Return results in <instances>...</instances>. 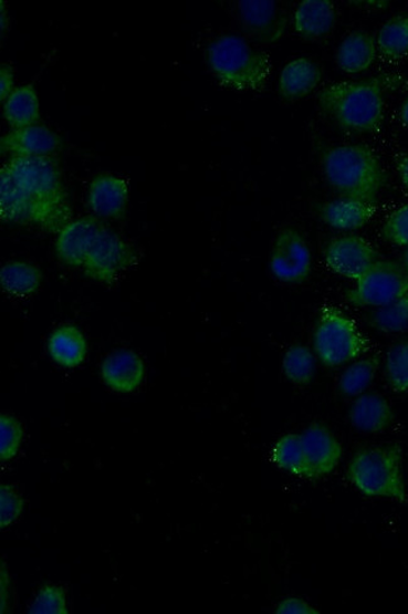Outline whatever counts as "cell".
<instances>
[{"mask_svg":"<svg viewBox=\"0 0 408 614\" xmlns=\"http://www.w3.org/2000/svg\"><path fill=\"white\" fill-rule=\"evenodd\" d=\"M0 218L50 233H60L72 222L59 164L51 157L9 159L0 169Z\"/></svg>","mask_w":408,"mask_h":614,"instance_id":"6da1fadb","label":"cell"},{"mask_svg":"<svg viewBox=\"0 0 408 614\" xmlns=\"http://www.w3.org/2000/svg\"><path fill=\"white\" fill-rule=\"evenodd\" d=\"M322 167L328 185L341 197L375 201L386 186V171L366 145H338L323 154Z\"/></svg>","mask_w":408,"mask_h":614,"instance_id":"7a4b0ae2","label":"cell"},{"mask_svg":"<svg viewBox=\"0 0 408 614\" xmlns=\"http://www.w3.org/2000/svg\"><path fill=\"white\" fill-rule=\"evenodd\" d=\"M207 61L212 75L231 90L261 91L272 75L269 54L237 34H222L212 41L207 49Z\"/></svg>","mask_w":408,"mask_h":614,"instance_id":"3957f363","label":"cell"},{"mask_svg":"<svg viewBox=\"0 0 408 614\" xmlns=\"http://www.w3.org/2000/svg\"><path fill=\"white\" fill-rule=\"evenodd\" d=\"M318 101L342 129L368 134L383 125L385 100L375 81L335 82L321 91Z\"/></svg>","mask_w":408,"mask_h":614,"instance_id":"277c9868","label":"cell"},{"mask_svg":"<svg viewBox=\"0 0 408 614\" xmlns=\"http://www.w3.org/2000/svg\"><path fill=\"white\" fill-rule=\"evenodd\" d=\"M400 445L367 447L352 458L347 478L367 498L407 501Z\"/></svg>","mask_w":408,"mask_h":614,"instance_id":"5b68a950","label":"cell"},{"mask_svg":"<svg viewBox=\"0 0 408 614\" xmlns=\"http://www.w3.org/2000/svg\"><path fill=\"white\" fill-rule=\"evenodd\" d=\"M369 341L345 311L323 308L313 330V352L328 368L359 360L369 351Z\"/></svg>","mask_w":408,"mask_h":614,"instance_id":"8992f818","label":"cell"},{"mask_svg":"<svg viewBox=\"0 0 408 614\" xmlns=\"http://www.w3.org/2000/svg\"><path fill=\"white\" fill-rule=\"evenodd\" d=\"M355 282L346 298L356 308L381 309L408 293V274L395 261L378 260Z\"/></svg>","mask_w":408,"mask_h":614,"instance_id":"52a82bcc","label":"cell"},{"mask_svg":"<svg viewBox=\"0 0 408 614\" xmlns=\"http://www.w3.org/2000/svg\"><path fill=\"white\" fill-rule=\"evenodd\" d=\"M138 262V252L115 232L105 228L90 251L83 272L91 280L113 285Z\"/></svg>","mask_w":408,"mask_h":614,"instance_id":"ba28073f","label":"cell"},{"mask_svg":"<svg viewBox=\"0 0 408 614\" xmlns=\"http://www.w3.org/2000/svg\"><path fill=\"white\" fill-rule=\"evenodd\" d=\"M269 269L284 283H301L312 272V252L305 238L294 228H284L273 243Z\"/></svg>","mask_w":408,"mask_h":614,"instance_id":"9c48e42d","label":"cell"},{"mask_svg":"<svg viewBox=\"0 0 408 614\" xmlns=\"http://www.w3.org/2000/svg\"><path fill=\"white\" fill-rule=\"evenodd\" d=\"M327 268L347 280H358L378 261V252L366 238L346 235L333 238L324 249Z\"/></svg>","mask_w":408,"mask_h":614,"instance_id":"30bf717a","label":"cell"},{"mask_svg":"<svg viewBox=\"0 0 408 614\" xmlns=\"http://www.w3.org/2000/svg\"><path fill=\"white\" fill-rule=\"evenodd\" d=\"M238 12L244 31L264 44L280 41L289 24L285 12L273 0H241Z\"/></svg>","mask_w":408,"mask_h":614,"instance_id":"8fae6325","label":"cell"},{"mask_svg":"<svg viewBox=\"0 0 408 614\" xmlns=\"http://www.w3.org/2000/svg\"><path fill=\"white\" fill-rule=\"evenodd\" d=\"M105 228L96 217H83L70 222L59 233L55 242V252L61 262L73 269L83 268L92 247Z\"/></svg>","mask_w":408,"mask_h":614,"instance_id":"7c38bea8","label":"cell"},{"mask_svg":"<svg viewBox=\"0 0 408 614\" xmlns=\"http://www.w3.org/2000/svg\"><path fill=\"white\" fill-rule=\"evenodd\" d=\"M301 439L312 480L326 478L337 469L343 456V447L326 426L310 425L303 430Z\"/></svg>","mask_w":408,"mask_h":614,"instance_id":"4fadbf2b","label":"cell"},{"mask_svg":"<svg viewBox=\"0 0 408 614\" xmlns=\"http://www.w3.org/2000/svg\"><path fill=\"white\" fill-rule=\"evenodd\" d=\"M61 145V137L48 126L32 125L2 136L0 152L11 155V158L51 157Z\"/></svg>","mask_w":408,"mask_h":614,"instance_id":"5bb4252c","label":"cell"},{"mask_svg":"<svg viewBox=\"0 0 408 614\" xmlns=\"http://www.w3.org/2000/svg\"><path fill=\"white\" fill-rule=\"evenodd\" d=\"M128 200L129 188L124 178L104 173L91 181L87 195L88 207L98 218H123Z\"/></svg>","mask_w":408,"mask_h":614,"instance_id":"9a60e30c","label":"cell"},{"mask_svg":"<svg viewBox=\"0 0 408 614\" xmlns=\"http://www.w3.org/2000/svg\"><path fill=\"white\" fill-rule=\"evenodd\" d=\"M101 375L111 389L132 393L144 382L145 364L135 352L121 350L106 356L101 365Z\"/></svg>","mask_w":408,"mask_h":614,"instance_id":"2e32d148","label":"cell"},{"mask_svg":"<svg viewBox=\"0 0 408 614\" xmlns=\"http://www.w3.org/2000/svg\"><path fill=\"white\" fill-rule=\"evenodd\" d=\"M376 214L375 201L341 197L320 208L323 223L342 232L357 231L370 222Z\"/></svg>","mask_w":408,"mask_h":614,"instance_id":"e0dca14e","label":"cell"},{"mask_svg":"<svg viewBox=\"0 0 408 614\" xmlns=\"http://www.w3.org/2000/svg\"><path fill=\"white\" fill-rule=\"evenodd\" d=\"M348 418L359 433L381 434L394 424L395 414L388 400L377 393H364L352 403Z\"/></svg>","mask_w":408,"mask_h":614,"instance_id":"ac0fdd59","label":"cell"},{"mask_svg":"<svg viewBox=\"0 0 408 614\" xmlns=\"http://www.w3.org/2000/svg\"><path fill=\"white\" fill-rule=\"evenodd\" d=\"M336 7L329 0H303L294 12V29L303 39L318 41L335 30Z\"/></svg>","mask_w":408,"mask_h":614,"instance_id":"d6986e66","label":"cell"},{"mask_svg":"<svg viewBox=\"0 0 408 614\" xmlns=\"http://www.w3.org/2000/svg\"><path fill=\"white\" fill-rule=\"evenodd\" d=\"M322 69L314 61L305 58L296 59L284 66L280 84V94L289 101L307 97L322 82Z\"/></svg>","mask_w":408,"mask_h":614,"instance_id":"ffe728a7","label":"cell"},{"mask_svg":"<svg viewBox=\"0 0 408 614\" xmlns=\"http://www.w3.org/2000/svg\"><path fill=\"white\" fill-rule=\"evenodd\" d=\"M377 44L373 35L364 31L349 33L336 53L337 66L346 73H360L374 65Z\"/></svg>","mask_w":408,"mask_h":614,"instance_id":"44dd1931","label":"cell"},{"mask_svg":"<svg viewBox=\"0 0 408 614\" xmlns=\"http://www.w3.org/2000/svg\"><path fill=\"white\" fill-rule=\"evenodd\" d=\"M49 353L63 368H76L87 355V343L81 330L74 325H62L49 339Z\"/></svg>","mask_w":408,"mask_h":614,"instance_id":"7402d4cb","label":"cell"},{"mask_svg":"<svg viewBox=\"0 0 408 614\" xmlns=\"http://www.w3.org/2000/svg\"><path fill=\"white\" fill-rule=\"evenodd\" d=\"M2 106L4 121L13 131L36 125L40 122V97L31 84L17 87Z\"/></svg>","mask_w":408,"mask_h":614,"instance_id":"603a6c76","label":"cell"},{"mask_svg":"<svg viewBox=\"0 0 408 614\" xmlns=\"http://www.w3.org/2000/svg\"><path fill=\"white\" fill-rule=\"evenodd\" d=\"M43 274L35 264L12 261L0 269V287L8 295L27 298L33 295L42 285Z\"/></svg>","mask_w":408,"mask_h":614,"instance_id":"cb8c5ba5","label":"cell"},{"mask_svg":"<svg viewBox=\"0 0 408 614\" xmlns=\"http://www.w3.org/2000/svg\"><path fill=\"white\" fill-rule=\"evenodd\" d=\"M379 368L377 355L357 360L342 373L338 389L342 396L357 398L374 383Z\"/></svg>","mask_w":408,"mask_h":614,"instance_id":"d4e9b609","label":"cell"},{"mask_svg":"<svg viewBox=\"0 0 408 614\" xmlns=\"http://www.w3.org/2000/svg\"><path fill=\"white\" fill-rule=\"evenodd\" d=\"M376 44L379 53L386 59L408 58V17L389 18L378 31Z\"/></svg>","mask_w":408,"mask_h":614,"instance_id":"484cf974","label":"cell"},{"mask_svg":"<svg viewBox=\"0 0 408 614\" xmlns=\"http://www.w3.org/2000/svg\"><path fill=\"white\" fill-rule=\"evenodd\" d=\"M273 460L280 469L299 476V478L312 480L301 435L290 434L283 436L273 448Z\"/></svg>","mask_w":408,"mask_h":614,"instance_id":"4316f807","label":"cell"},{"mask_svg":"<svg viewBox=\"0 0 408 614\" xmlns=\"http://www.w3.org/2000/svg\"><path fill=\"white\" fill-rule=\"evenodd\" d=\"M285 378L295 386H308L317 371V356L303 344H294L285 352L283 362Z\"/></svg>","mask_w":408,"mask_h":614,"instance_id":"83f0119b","label":"cell"},{"mask_svg":"<svg viewBox=\"0 0 408 614\" xmlns=\"http://www.w3.org/2000/svg\"><path fill=\"white\" fill-rule=\"evenodd\" d=\"M368 323L379 333H408V293L393 304L375 310L369 315Z\"/></svg>","mask_w":408,"mask_h":614,"instance_id":"f1b7e54d","label":"cell"},{"mask_svg":"<svg viewBox=\"0 0 408 614\" xmlns=\"http://www.w3.org/2000/svg\"><path fill=\"white\" fill-rule=\"evenodd\" d=\"M386 379L395 393H408V341L395 344L387 352Z\"/></svg>","mask_w":408,"mask_h":614,"instance_id":"f546056e","label":"cell"},{"mask_svg":"<svg viewBox=\"0 0 408 614\" xmlns=\"http://www.w3.org/2000/svg\"><path fill=\"white\" fill-rule=\"evenodd\" d=\"M23 436V427L20 422L11 416H0V460L11 461L17 456Z\"/></svg>","mask_w":408,"mask_h":614,"instance_id":"4dcf8cb0","label":"cell"},{"mask_svg":"<svg viewBox=\"0 0 408 614\" xmlns=\"http://www.w3.org/2000/svg\"><path fill=\"white\" fill-rule=\"evenodd\" d=\"M28 613L67 614L66 592L57 585H44L34 599Z\"/></svg>","mask_w":408,"mask_h":614,"instance_id":"1f68e13d","label":"cell"},{"mask_svg":"<svg viewBox=\"0 0 408 614\" xmlns=\"http://www.w3.org/2000/svg\"><path fill=\"white\" fill-rule=\"evenodd\" d=\"M386 242L397 247H408V205L401 206L389 215L381 229Z\"/></svg>","mask_w":408,"mask_h":614,"instance_id":"d6a6232c","label":"cell"},{"mask_svg":"<svg viewBox=\"0 0 408 614\" xmlns=\"http://www.w3.org/2000/svg\"><path fill=\"white\" fill-rule=\"evenodd\" d=\"M24 500L12 485L0 486V528L12 525L21 517Z\"/></svg>","mask_w":408,"mask_h":614,"instance_id":"836d02e7","label":"cell"},{"mask_svg":"<svg viewBox=\"0 0 408 614\" xmlns=\"http://www.w3.org/2000/svg\"><path fill=\"white\" fill-rule=\"evenodd\" d=\"M278 614H320L317 608L311 606L308 602H305L299 597H290L283 600L278 604L275 608Z\"/></svg>","mask_w":408,"mask_h":614,"instance_id":"e575fe53","label":"cell"},{"mask_svg":"<svg viewBox=\"0 0 408 614\" xmlns=\"http://www.w3.org/2000/svg\"><path fill=\"white\" fill-rule=\"evenodd\" d=\"M14 70L8 63L0 66V103H6L7 98L13 94L15 90Z\"/></svg>","mask_w":408,"mask_h":614,"instance_id":"d590c367","label":"cell"},{"mask_svg":"<svg viewBox=\"0 0 408 614\" xmlns=\"http://www.w3.org/2000/svg\"><path fill=\"white\" fill-rule=\"evenodd\" d=\"M396 169L404 187L408 190V153L397 158Z\"/></svg>","mask_w":408,"mask_h":614,"instance_id":"8d00e7d4","label":"cell"},{"mask_svg":"<svg viewBox=\"0 0 408 614\" xmlns=\"http://www.w3.org/2000/svg\"><path fill=\"white\" fill-rule=\"evenodd\" d=\"M400 121L402 125L408 129V96L405 98L400 108Z\"/></svg>","mask_w":408,"mask_h":614,"instance_id":"74e56055","label":"cell"},{"mask_svg":"<svg viewBox=\"0 0 408 614\" xmlns=\"http://www.w3.org/2000/svg\"><path fill=\"white\" fill-rule=\"evenodd\" d=\"M0 4H2V6H0V11H2V23H0V27H2V34L4 35L6 27H8V22H6V20L8 21V17H7V13H6V6H4L6 2H4V0H2V2H0Z\"/></svg>","mask_w":408,"mask_h":614,"instance_id":"f35d334b","label":"cell"},{"mask_svg":"<svg viewBox=\"0 0 408 614\" xmlns=\"http://www.w3.org/2000/svg\"><path fill=\"white\" fill-rule=\"evenodd\" d=\"M401 264H402L404 270H405L406 273L408 274V247H407V249L405 250V252H404V254H402V262H401Z\"/></svg>","mask_w":408,"mask_h":614,"instance_id":"ab89813d","label":"cell"}]
</instances>
